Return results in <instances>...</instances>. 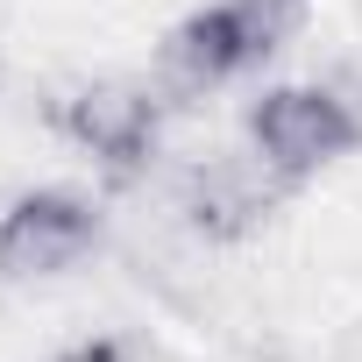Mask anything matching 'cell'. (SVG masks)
I'll list each match as a JSON object with an SVG mask.
<instances>
[{"mask_svg": "<svg viewBox=\"0 0 362 362\" xmlns=\"http://www.w3.org/2000/svg\"><path fill=\"white\" fill-rule=\"evenodd\" d=\"M100 221L78 192H22L8 214H0V270L8 277H50L71 270L93 249Z\"/></svg>", "mask_w": 362, "mask_h": 362, "instance_id": "2", "label": "cell"}, {"mask_svg": "<svg viewBox=\"0 0 362 362\" xmlns=\"http://www.w3.org/2000/svg\"><path fill=\"white\" fill-rule=\"evenodd\" d=\"M263 50H256V36H249V22H242L235 0H214V8L185 15V22L163 36V71L177 86H221V78H235Z\"/></svg>", "mask_w": 362, "mask_h": 362, "instance_id": "4", "label": "cell"}, {"mask_svg": "<svg viewBox=\"0 0 362 362\" xmlns=\"http://www.w3.org/2000/svg\"><path fill=\"white\" fill-rule=\"evenodd\" d=\"M249 135H256V156H263L277 177H305V170L334 163L362 128H355L348 100H334V93H320V86H277V93L256 100Z\"/></svg>", "mask_w": 362, "mask_h": 362, "instance_id": "1", "label": "cell"}, {"mask_svg": "<svg viewBox=\"0 0 362 362\" xmlns=\"http://www.w3.org/2000/svg\"><path fill=\"white\" fill-rule=\"evenodd\" d=\"M185 214H192L206 235H242V228H256V221L270 214V185H263L249 163L214 156V163L192 170V185H185Z\"/></svg>", "mask_w": 362, "mask_h": 362, "instance_id": "5", "label": "cell"}, {"mask_svg": "<svg viewBox=\"0 0 362 362\" xmlns=\"http://www.w3.org/2000/svg\"><path fill=\"white\" fill-rule=\"evenodd\" d=\"M242 8V22H249V36H256V50L270 57L291 29H298V15H305V0H235Z\"/></svg>", "mask_w": 362, "mask_h": 362, "instance_id": "6", "label": "cell"}, {"mask_svg": "<svg viewBox=\"0 0 362 362\" xmlns=\"http://www.w3.org/2000/svg\"><path fill=\"white\" fill-rule=\"evenodd\" d=\"M64 128L100 156V163H114V170H128V163H142V149H149V135H156V100L142 93V86H121V78H100V86H86V93H71V107H64Z\"/></svg>", "mask_w": 362, "mask_h": 362, "instance_id": "3", "label": "cell"}]
</instances>
